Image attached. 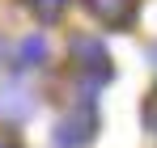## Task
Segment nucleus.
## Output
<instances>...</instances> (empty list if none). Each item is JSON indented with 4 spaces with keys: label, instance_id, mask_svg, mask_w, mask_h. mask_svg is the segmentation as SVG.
<instances>
[{
    "label": "nucleus",
    "instance_id": "nucleus-3",
    "mask_svg": "<svg viewBox=\"0 0 157 148\" xmlns=\"http://www.w3.org/2000/svg\"><path fill=\"white\" fill-rule=\"evenodd\" d=\"M34 114V93H30L21 80H9V85H0V119L4 123H21Z\"/></svg>",
    "mask_w": 157,
    "mask_h": 148
},
{
    "label": "nucleus",
    "instance_id": "nucleus-7",
    "mask_svg": "<svg viewBox=\"0 0 157 148\" xmlns=\"http://www.w3.org/2000/svg\"><path fill=\"white\" fill-rule=\"evenodd\" d=\"M144 127H149V131L157 135V98L149 102V106H144Z\"/></svg>",
    "mask_w": 157,
    "mask_h": 148
},
{
    "label": "nucleus",
    "instance_id": "nucleus-9",
    "mask_svg": "<svg viewBox=\"0 0 157 148\" xmlns=\"http://www.w3.org/2000/svg\"><path fill=\"white\" fill-rule=\"evenodd\" d=\"M0 59H4V38H0Z\"/></svg>",
    "mask_w": 157,
    "mask_h": 148
},
{
    "label": "nucleus",
    "instance_id": "nucleus-5",
    "mask_svg": "<svg viewBox=\"0 0 157 148\" xmlns=\"http://www.w3.org/2000/svg\"><path fill=\"white\" fill-rule=\"evenodd\" d=\"M17 64H26V68L47 64V38H43V34H26V38L17 43Z\"/></svg>",
    "mask_w": 157,
    "mask_h": 148
},
{
    "label": "nucleus",
    "instance_id": "nucleus-1",
    "mask_svg": "<svg viewBox=\"0 0 157 148\" xmlns=\"http://www.w3.org/2000/svg\"><path fill=\"white\" fill-rule=\"evenodd\" d=\"M94 131H98V119H94V110H72V114H64L59 127H55V148H85L94 140Z\"/></svg>",
    "mask_w": 157,
    "mask_h": 148
},
{
    "label": "nucleus",
    "instance_id": "nucleus-10",
    "mask_svg": "<svg viewBox=\"0 0 157 148\" xmlns=\"http://www.w3.org/2000/svg\"><path fill=\"white\" fill-rule=\"evenodd\" d=\"M153 59H157V47H153Z\"/></svg>",
    "mask_w": 157,
    "mask_h": 148
},
{
    "label": "nucleus",
    "instance_id": "nucleus-6",
    "mask_svg": "<svg viewBox=\"0 0 157 148\" xmlns=\"http://www.w3.org/2000/svg\"><path fill=\"white\" fill-rule=\"evenodd\" d=\"M30 9H34L38 21H55V17L68 13V0H30Z\"/></svg>",
    "mask_w": 157,
    "mask_h": 148
},
{
    "label": "nucleus",
    "instance_id": "nucleus-4",
    "mask_svg": "<svg viewBox=\"0 0 157 148\" xmlns=\"http://www.w3.org/2000/svg\"><path fill=\"white\" fill-rule=\"evenodd\" d=\"M89 17H98L110 30H128L132 17H136V0H85Z\"/></svg>",
    "mask_w": 157,
    "mask_h": 148
},
{
    "label": "nucleus",
    "instance_id": "nucleus-8",
    "mask_svg": "<svg viewBox=\"0 0 157 148\" xmlns=\"http://www.w3.org/2000/svg\"><path fill=\"white\" fill-rule=\"evenodd\" d=\"M0 148H17V144H9V140H0Z\"/></svg>",
    "mask_w": 157,
    "mask_h": 148
},
{
    "label": "nucleus",
    "instance_id": "nucleus-2",
    "mask_svg": "<svg viewBox=\"0 0 157 148\" xmlns=\"http://www.w3.org/2000/svg\"><path fill=\"white\" fill-rule=\"evenodd\" d=\"M68 55L77 59V68L94 72V80H106V76H110V64H106V47L98 43V38H89V34H77V38L68 43Z\"/></svg>",
    "mask_w": 157,
    "mask_h": 148
}]
</instances>
